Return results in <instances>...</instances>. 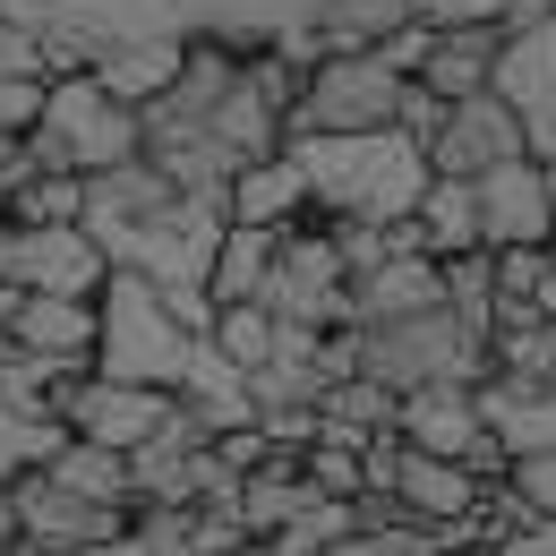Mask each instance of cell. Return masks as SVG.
Wrapping results in <instances>:
<instances>
[{
  "mask_svg": "<svg viewBox=\"0 0 556 556\" xmlns=\"http://www.w3.org/2000/svg\"><path fill=\"white\" fill-rule=\"evenodd\" d=\"M308 214L326 223H403L428 189V154L403 129H368V138H282Z\"/></svg>",
  "mask_w": 556,
  "mask_h": 556,
  "instance_id": "1",
  "label": "cell"
},
{
  "mask_svg": "<svg viewBox=\"0 0 556 556\" xmlns=\"http://www.w3.org/2000/svg\"><path fill=\"white\" fill-rule=\"evenodd\" d=\"M351 334V377L412 394V386H488V343L463 334L445 308L428 317H386V326H343Z\"/></svg>",
  "mask_w": 556,
  "mask_h": 556,
  "instance_id": "2",
  "label": "cell"
},
{
  "mask_svg": "<svg viewBox=\"0 0 556 556\" xmlns=\"http://www.w3.org/2000/svg\"><path fill=\"white\" fill-rule=\"evenodd\" d=\"M17 146H26L35 172L94 180V172H112V163L138 154V112L112 103L94 77H43V112H35V129H26Z\"/></svg>",
  "mask_w": 556,
  "mask_h": 556,
  "instance_id": "3",
  "label": "cell"
},
{
  "mask_svg": "<svg viewBox=\"0 0 556 556\" xmlns=\"http://www.w3.org/2000/svg\"><path fill=\"white\" fill-rule=\"evenodd\" d=\"M189 334L163 317V300H154V282L138 275H103L94 291V377H112V386H146V394H172L180 386V368H189Z\"/></svg>",
  "mask_w": 556,
  "mask_h": 556,
  "instance_id": "4",
  "label": "cell"
},
{
  "mask_svg": "<svg viewBox=\"0 0 556 556\" xmlns=\"http://www.w3.org/2000/svg\"><path fill=\"white\" fill-rule=\"evenodd\" d=\"M403 86L377 52H326L317 70L300 77V103L282 121V138H368V129H394L403 121Z\"/></svg>",
  "mask_w": 556,
  "mask_h": 556,
  "instance_id": "5",
  "label": "cell"
},
{
  "mask_svg": "<svg viewBox=\"0 0 556 556\" xmlns=\"http://www.w3.org/2000/svg\"><path fill=\"white\" fill-rule=\"evenodd\" d=\"M257 308L275 326H308V334L351 326V275L334 257V240H326V214H300L291 231H275V266H266Z\"/></svg>",
  "mask_w": 556,
  "mask_h": 556,
  "instance_id": "6",
  "label": "cell"
},
{
  "mask_svg": "<svg viewBox=\"0 0 556 556\" xmlns=\"http://www.w3.org/2000/svg\"><path fill=\"white\" fill-rule=\"evenodd\" d=\"M394 437H403L412 454L463 463L471 480H505V454L488 445L471 386H412V394H394Z\"/></svg>",
  "mask_w": 556,
  "mask_h": 556,
  "instance_id": "7",
  "label": "cell"
},
{
  "mask_svg": "<svg viewBox=\"0 0 556 556\" xmlns=\"http://www.w3.org/2000/svg\"><path fill=\"white\" fill-rule=\"evenodd\" d=\"M52 419L70 428L77 445H103V454H138L146 437L172 419V394H146V386H112V377H70L61 386V403H52Z\"/></svg>",
  "mask_w": 556,
  "mask_h": 556,
  "instance_id": "8",
  "label": "cell"
},
{
  "mask_svg": "<svg viewBox=\"0 0 556 556\" xmlns=\"http://www.w3.org/2000/svg\"><path fill=\"white\" fill-rule=\"evenodd\" d=\"M103 249L77 231V223H52V231H0V282L9 291H43V300H94L103 291Z\"/></svg>",
  "mask_w": 556,
  "mask_h": 556,
  "instance_id": "9",
  "label": "cell"
},
{
  "mask_svg": "<svg viewBox=\"0 0 556 556\" xmlns=\"http://www.w3.org/2000/svg\"><path fill=\"white\" fill-rule=\"evenodd\" d=\"M419 154H428L437 180H480V172L522 154V129H514V112L496 94H471V103H445L437 112V129L419 138Z\"/></svg>",
  "mask_w": 556,
  "mask_h": 556,
  "instance_id": "10",
  "label": "cell"
},
{
  "mask_svg": "<svg viewBox=\"0 0 556 556\" xmlns=\"http://www.w3.org/2000/svg\"><path fill=\"white\" fill-rule=\"evenodd\" d=\"M480 206V249H548V172L540 163H496L471 180Z\"/></svg>",
  "mask_w": 556,
  "mask_h": 556,
  "instance_id": "11",
  "label": "cell"
},
{
  "mask_svg": "<svg viewBox=\"0 0 556 556\" xmlns=\"http://www.w3.org/2000/svg\"><path fill=\"white\" fill-rule=\"evenodd\" d=\"M480 488L463 463H437V454H412L403 437H394V480H386V505L403 514V522H419V531H445V522H463L471 505H480Z\"/></svg>",
  "mask_w": 556,
  "mask_h": 556,
  "instance_id": "12",
  "label": "cell"
},
{
  "mask_svg": "<svg viewBox=\"0 0 556 556\" xmlns=\"http://www.w3.org/2000/svg\"><path fill=\"white\" fill-rule=\"evenodd\" d=\"M9 351L52 359V368H94V300L17 291V308H9Z\"/></svg>",
  "mask_w": 556,
  "mask_h": 556,
  "instance_id": "13",
  "label": "cell"
},
{
  "mask_svg": "<svg viewBox=\"0 0 556 556\" xmlns=\"http://www.w3.org/2000/svg\"><path fill=\"white\" fill-rule=\"evenodd\" d=\"M556 326V249H488V334Z\"/></svg>",
  "mask_w": 556,
  "mask_h": 556,
  "instance_id": "14",
  "label": "cell"
},
{
  "mask_svg": "<svg viewBox=\"0 0 556 556\" xmlns=\"http://www.w3.org/2000/svg\"><path fill=\"white\" fill-rule=\"evenodd\" d=\"M428 308H445V291H437V257H419V249H394V257H377L368 275H351V326L428 317Z\"/></svg>",
  "mask_w": 556,
  "mask_h": 556,
  "instance_id": "15",
  "label": "cell"
},
{
  "mask_svg": "<svg viewBox=\"0 0 556 556\" xmlns=\"http://www.w3.org/2000/svg\"><path fill=\"white\" fill-rule=\"evenodd\" d=\"M488 70H496V26H463V35H428L412 86L437 103H471V94H488Z\"/></svg>",
  "mask_w": 556,
  "mask_h": 556,
  "instance_id": "16",
  "label": "cell"
},
{
  "mask_svg": "<svg viewBox=\"0 0 556 556\" xmlns=\"http://www.w3.org/2000/svg\"><path fill=\"white\" fill-rule=\"evenodd\" d=\"M223 214L231 223H257V231H291L308 214V189L291 172V154H266V163H240L231 189H223Z\"/></svg>",
  "mask_w": 556,
  "mask_h": 556,
  "instance_id": "17",
  "label": "cell"
},
{
  "mask_svg": "<svg viewBox=\"0 0 556 556\" xmlns=\"http://www.w3.org/2000/svg\"><path fill=\"white\" fill-rule=\"evenodd\" d=\"M403 26H419L412 0H317V17H308L317 61H326V52H377V43H394Z\"/></svg>",
  "mask_w": 556,
  "mask_h": 556,
  "instance_id": "18",
  "label": "cell"
},
{
  "mask_svg": "<svg viewBox=\"0 0 556 556\" xmlns=\"http://www.w3.org/2000/svg\"><path fill=\"white\" fill-rule=\"evenodd\" d=\"M412 240H419V257H463V249H480V206H471V180H437L428 172V189H419V206H412Z\"/></svg>",
  "mask_w": 556,
  "mask_h": 556,
  "instance_id": "19",
  "label": "cell"
},
{
  "mask_svg": "<svg viewBox=\"0 0 556 556\" xmlns=\"http://www.w3.org/2000/svg\"><path fill=\"white\" fill-rule=\"evenodd\" d=\"M266 266H275V231H257V223H223L214 266H206V300H214V308H249V300L266 291Z\"/></svg>",
  "mask_w": 556,
  "mask_h": 556,
  "instance_id": "20",
  "label": "cell"
},
{
  "mask_svg": "<svg viewBox=\"0 0 556 556\" xmlns=\"http://www.w3.org/2000/svg\"><path fill=\"white\" fill-rule=\"evenodd\" d=\"M43 480L70 488V496H86V505H112V514H129V463L121 454H103V445H61L52 463H43Z\"/></svg>",
  "mask_w": 556,
  "mask_h": 556,
  "instance_id": "21",
  "label": "cell"
},
{
  "mask_svg": "<svg viewBox=\"0 0 556 556\" xmlns=\"http://www.w3.org/2000/svg\"><path fill=\"white\" fill-rule=\"evenodd\" d=\"M61 445H70V428H61V419H43V412H9V403H0V488L26 480V471H43Z\"/></svg>",
  "mask_w": 556,
  "mask_h": 556,
  "instance_id": "22",
  "label": "cell"
},
{
  "mask_svg": "<svg viewBox=\"0 0 556 556\" xmlns=\"http://www.w3.org/2000/svg\"><path fill=\"white\" fill-rule=\"evenodd\" d=\"M206 351L223 359V368H240V377H249V368H257V359L275 351V317H266L257 300H249V308H214V326H206Z\"/></svg>",
  "mask_w": 556,
  "mask_h": 556,
  "instance_id": "23",
  "label": "cell"
},
{
  "mask_svg": "<svg viewBox=\"0 0 556 556\" xmlns=\"http://www.w3.org/2000/svg\"><path fill=\"white\" fill-rule=\"evenodd\" d=\"M505 496L522 505V522H556V454H522V463H505Z\"/></svg>",
  "mask_w": 556,
  "mask_h": 556,
  "instance_id": "24",
  "label": "cell"
},
{
  "mask_svg": "<svg viewBox=\"0 0 556 556\" xmlns=\"http://www.w3.org/2000/svg\"><path fill=\"white\" fill-rule=\"evenodd\" d=\"M522 0H412V17L428 35H463V26H505Z\"/></svg>",
  "mask_w": 556,
  "mask_h": 556,
  "instance_id": "25",
  "label": "cell"
},
{
  "mask_svg": "<svg viewBox=\"0 0 556 556\" xmlns=\"http://www.w3.org/2000/svg\"><path fill=\"white\" fill-rule=\"evenodd\" d=\"M43 112V77H0V146H17Z\"/></svg>",
  "mask_w": 556,
  "mask_h": 556,
  "instance_id": "26",
  "label": "cell"
},
{
  "mask_svg": "<svg viewBox=\"0 0 556 556\" xmlns=\"http://www.w3.org/2000/svg\"><path fill=\"white\" fill-rule=\"evenodd\" d=\"M0 77H43V43L26 26H9V17H0Z\"/></svg>",
  "mask_w": 556,
  "mask_h": 556,
  "instance_id": "27",
  "label": "cell"
},
{
  "mask_svg": "<svg viewBox=\"0 0 556 556\" xmlns=\"http://www.w3.org/2000/svg\"><path fill=\"white\" fill-rule=\"evenodd\" d=\"M496 556H556V522H522V531H505Z\"/></svg>",
  "mask_w": 556,
  "mask_h": 556,
  "instance_id": "28",
  "label": "cell"
},
{
  "mask_svg": "<svg viewBox=\"0 0 556 556\" xmlns=\"http://www.w3.org/2000/svg\"><path fill=\"white\" fill-rule=\"evenodd\" d=\"M548 249H556V172H548Z\"/></svg>",
  "mask_w": 556,
  "mask_h": 556,
  "instance_id": "29",
  "label": "cell"
},
{
  "mask_svg": "<svg viewBox=\"0 0 556 556\" xmlns=\"http://www.w3.org/2000/svg\"><path fill=\"white\" fill-rule=\"evenodd\" d=\"M231 556H266V540H240V548H231Z\"/></svg>",
  "mask_w": 556,
  "mask_h": 556,
  "instance_id": "30",
  "label": "cell"
},
{
  "mask_svg": "<svg viewBox=\"0 0 556 556\" xmlns=\"http://www.w3.org/2000/svg\"><path fill=\"white\" fill-rule=\"evenodd\" d=\"M548 386H556V326H548Z\"/></svg>",
  "mask_w": 556,
  "mask_h": 556,
  "instance_id": "31",
  "label": "cell"
},
{
  "mask_svg": "<svg viewBox=\"0 0 556 556\" xmlns=\"http://www.w3.org/2000/svg\"><path fill=\"white\" fill-rule=\"evenodd\" d=\"M454 556H496V548H454Z\"/></svg>",
  "mask_w": 556,
  "mask_h": 556,
  "instance_id": "32",
  "label": "cell"
},
{
  "mask_svg": "<svg viewBox=\"0 0 556 556\" xmlns=\"http://www.w3.org/2000/svg\"><path fill=\"white\" fill-rule=\"evenodd\" d=\"M540 9H548V17H556V0H540Z\"/></svg>",
  "mask_w": 556,
  "mask_h": 556,
  "instance_id": "33",
  "label": "cell"
}]
</instances>
